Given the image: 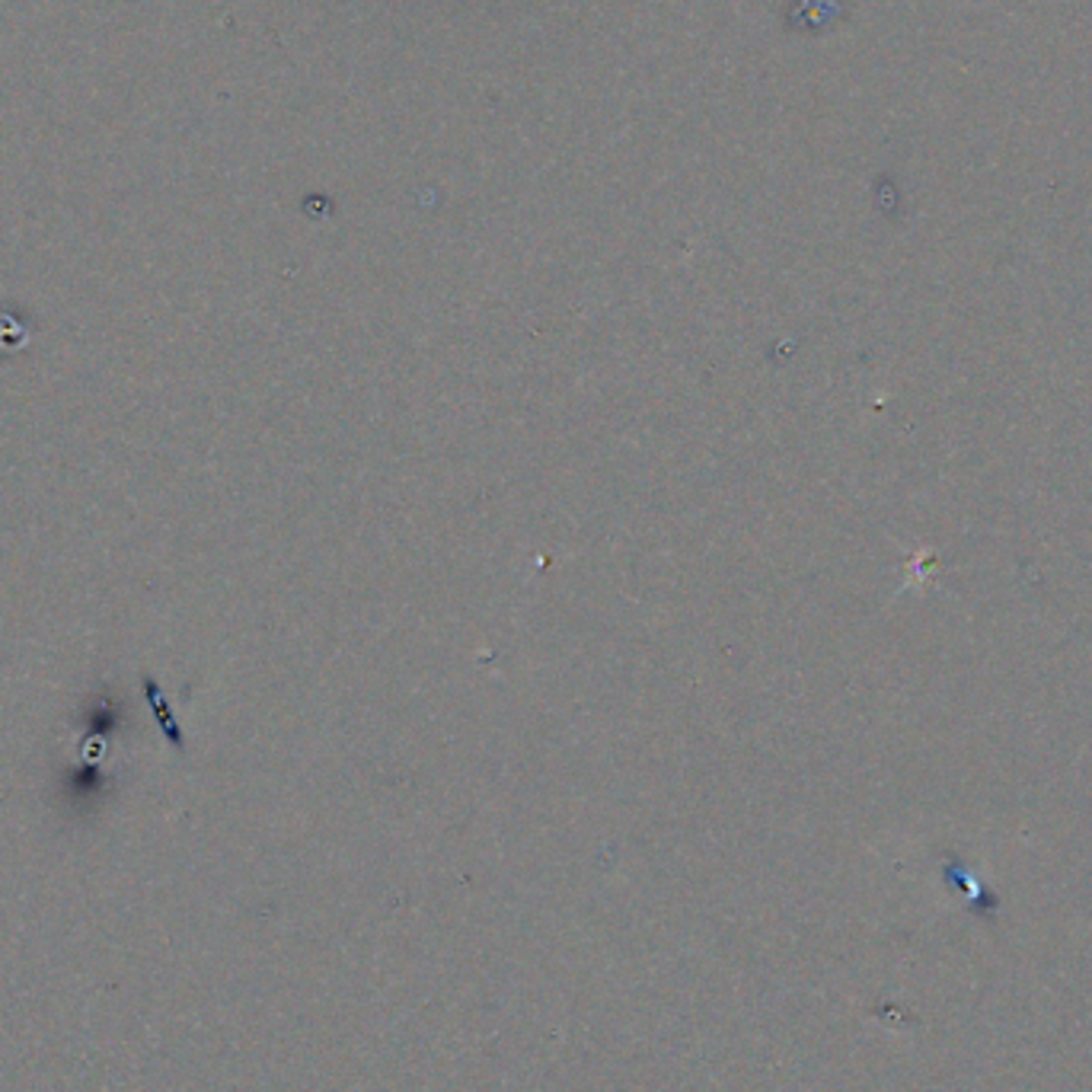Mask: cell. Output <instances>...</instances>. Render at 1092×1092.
Here are the masks:
<instances>
[{"label":"cell","mask_w":1092,"mask_h":1092,"mask_svg":"<svg viewBox=\"0 0 1092 1092\" xmlns=\"http://www.w3.org/2000/svg\"><path fill=\"white\" fill-rule=\"evenodd\" d=\"M144 697H147V706H150L153 719L160 722L163 735L169 738V744H172V748H179V751H183V732H179V722H176V716H172V709H169V703H166V697H163V690H160L157 684H153L150 678L144 681Z\"/></svg>","instance_id":"1"}]
</instances>
